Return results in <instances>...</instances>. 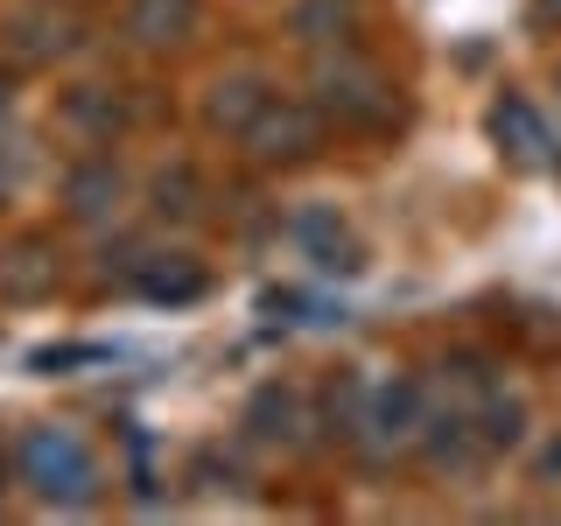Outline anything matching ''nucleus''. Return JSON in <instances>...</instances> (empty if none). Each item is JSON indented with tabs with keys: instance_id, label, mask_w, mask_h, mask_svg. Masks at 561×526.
Instances as JSON below:
<instances>
[{
	"instance_id": "14",
	"label": "nucleus",
	"mask_w": 561,
	"mask_h": 526,
	"mask_svg": "<svg viewBox=\"0 0 561 526\" xmlns=\"http://www.w3.org/2000/svg\"><path fill=\"white\" fill-rule=\"evenodd\" d=\"M267 99H274V92H267V78H253V70H232V78L210 84L204 119H210V127H225V134H239V127H245V119H253Z\"/></svg>"
},
{
	"instance_id": "12",
	"label": "nucleus",
	"mask_w": 561,
	"mask_h": 526,
	"mask_svg": "<svg viewBox=\"0 0 561 526\" xmlns=\"http://www.w3.org/2000/svg\"><path fill=\"white\" fill-rule=\"evenodd\" d=\"M288 35L302 49H337L358 35V0H295L288 8Z\"/></svg>"
},
{
	"instance_id": "16",
	"label": "nucleus",
	"mask_w": 561,
	"mask_h": 526,
	"mask_svg": "<svg viewBox=\"0 0 561 526\" xmlns=\"http://www.w3.org/2000/svg\"><path fill=\"white\" fill-rule=\"evenodd\" d=\"M148 197H154V210H162V218H169V210H175V218H197V210H204V183H197V169L175 162V169L154 175Z\"/></svg>"
},
{
	"instance_id": "17",
	"label": "nucleus",
	"mask_w": 561,
	"mask_h": 526,
	"mask_svg": "<svg viewBox=\"0 0 561 526\" xmlns=\"http://www.w3.org/2000/svg\"><path fill=\"white\" fill-rule=\"evenodd\" d=\"M519 435H526V408H519V400H491V408H484V428H478V443H484V449H513Z\"/></svg>"
},
{
	"instance_id": "15",
	"label": "nucleus",
	"mask_w": 561,
	"mask_h": 526,
	"mask_svg": "<svg viewBox=\"0 0 561 526\" xmlns=\"http://www.w3.org/2000/svg\"><path fill=\"white\" fill-rule=\"evenodd\" d=\"M245 428L260 443H302V393L295 386H260L253 408H245Z\"/></svg>"
},
{
	"instance_id": "3",
	"label": "nucleus",
	"mask_w": 561,
	"mask_h": 526,
	"mask_svg": "<svg viewBox=\"0 0 561 526\" xmlns=\"http://www.w3.org/2000/svg\"><path fill=\"white\" fill-rule=\"evenodd\" d=\"M239 148L253 169H302L323 155V113L309 99H267L239 127Z\"/></svg>"
},
{
	"instance_id": "13",
	"label": "nucleus",
	"mask_w": 561,
	"mask_h": 526,
	"mask_svg": "<svg viewBox=\"0 0 561 526\" xmlns=\"http://www.w3.org/2000/svg\"><path fill=\"white\" fill-rule=\"evenodd\" d=\"M57 119L78 140H92V148H105L119 127H127V113H119V99L105 92V84H78V92H64V105H57Z\"/></svg>"
},
{
	"instance_id": "11",
	"label": "nucleus",
	"mask_w": 561,
	"mask_h": 526,
	"mask_svg": "<svg viewBox=\"0 0 561 526\" xmlns=\"http://www.w3.org/2000/svg\"><path fill=\"white\" fill-rule=\"evenodd\" d=\"M134 288L148 295V302H197L210 288V274L190 253H154V260H134Z\"/></svg>"
},
{
	"instance_id": "9",
	"label": "nucleus",
	"mask_w": 561,
	"mask_h": 526,
	"mask_svg": "<svg viewBox=\"0 0 561 526\" xmlns=\"http://www.w3.org/2000/svg\"><path fill=\"white\" fill-rule=\"evenodd\" d=\"M119 204H127V175H119L113 155H84V162H70V175H64V210L78 225H113Z\"/></svg>"
},
{
	"instance_id": "5",
	"label": "nucleus",
	"mask_w": 561,
	"mask_h": 526,
	"mask_svg": "<svg viewBox=\"0 0 561 526\" xmlns=\"http://www.w3.org/2000/svg\"><path fill=\"white\" fill-rule=\"evenodd\" d=\"M78 43H84V22L64 0H28V8H14L8 22H0V49H8L14 64H57Z\"/></svg>"
},
{
	"instance_id": "6",
	"label": "nucleus",
	"mask_w": 561,
	"mask_h": 526,
	"mask_svg": "<svg viewBox=\"0 0 561 526\" xmlns=\"http://www.w3.org/2000/svg\"><path fill=\"white\" fill-rule=\"evenodd\" d=\"M491 140H499V155L513 169H561V148H554V127L540 119L534 99L505 92L499 105H491Z\"/></svg>"
},
{
	"instance_id": "4",
	"label": "nucleus",
	"mask_w": 561,
	"mask_h": 526,
	"mask_svg": "<svg viewBox=\"0 0 561 526\" xmlns=\"http://www.w3.org/2000/svg\"><path fill=\"white\" fill-rule=\"evenodd\" d=\"M421 428H428V408H421V386L414 379H386L365 393V408H358V443L373 449V456H393V449H414L421 443Z\"/></svg>"
},
{
	"instance_id": "19",
	"label": "nucleus",
	"mask_w": 561,
	"mask_h": 526,
	"mask_svg": "<svg viewBox=\"0 0 561 526\" xmlns=\"http://www.w3.org/2000/svg\"><path fill=\"white\" fill-rule=\"evenodd\" d=\"M8 190H14V169H8V155H0V204H8Z\"/></svg>"
},
{
	"instance_id": "18",
	"label": "nucleus",
	"mask_w": 561,
	"mask_h": 526,
	"mask_svg": "<svg viewBox=\"0 0 561 526\" xmlns=\"http://www.w3.org/2000/svg\"><path fill=\"white\" fill-rule=\"evenodd\" d=\"M534 22L540 28H561V0H534Z\"/></svg>"
},
{
	"instance_id": "8",
	"label": "nucleus",
	"mask_w": 561,
	"mask_h": 526,
	"mask_svg": "<svg viewBox=\"0 0 561 526\" xmlns=\"http://www.w3.org/2000/svg\"><path fill=\"white\" fill-rule=\"evenodd\" d=\"M119 28H127L134 49H148V57H169V49H183L190 35L204 28V0H127Z\"/></svg>"
},
{
	"instance_id": "1",
	"label": "nucleus",
	"mask_w": 561,
	"mask_h": 526,
	"mask_svg": "<svg viewBox=\"0 0 561 526\" xmlns=\"http://www.w3.org/2000/svg\"><path fill=\"white\" fill-rule=\"evenodd\" d=\"M309 92H316L309 105H316L323 119H337V127H365V134H379V127H393V119H400V84L386 78V64L358 57L351 43L316 49Z\"/></svg>"
},
{
	"instance_id": "7",
	"label": "nucleus",
	"mask_w": 561,
	"mask_h": 526,
	"mask_svg": "<svg viewBox=\"0 0 561 526\" xmlns=\"http://www.w3.org/2000/svg\"><path fill=\"white\" fill-rule=\"evenodd\" d=\"M288 232H295V245H302V253H309L323 274H344V281L365 274V245H358V232H351V225H344L330 204H302V210L288 218Z\"/></svg>"
},
{
	"instance_id": "21",
	"label": "nucleus",
	"mask_w": 561,
	"mask_h": 526,
	"mask_svg": "<svg viewBox=\"0 0 561 526\" xmlns=\"http://www.w3.org/2000/svg\"><path fill=\"white\" fill-rule=\"evenodd\" d=\"M8 99H14V92H8V78H0V119H8Z\"/></svg>"
},
{
	"instance_id": "20",
	"label": "nucleus",
	"mask_w": 561,
	"mask_h": 526,
	"mask_svg": "<svg viewBox=\"0 0 561 526\" xmlns=\"http://www.w3.org/2000/svg\"><path fill=\"white\" fill-rule=\"evenodd\" d=\"M548 478H561V443H554V449H548Z\"/></svg>"
},
{
	"instance_id": "2",
	"label": "nucleus",
	"mask_w": 561,
	"mask_h": 526,
	"mask_svg": "<svg viewBox=\"0 0 561 526\" xmlns=\"http://www.w3.org/2000/svg\"><path fill=\"white\" fill-rule=\"evenodd\" d=\"M14 464H22V484L35 491V499H43V505H64V513H78V505H92L99 491H105V470H99L92 443H84L78 428H57V421L22 435Z\"/></svg>"
},
{
	"instance_id": "10",
	"label": "nucleus",
	"mask_w": 561,
	"mask_h": 526,
	"mask_svg": "<svg viewBox=\"0 0 561 526\" xmlns=\"http://www.w3.org/2000/svg\"><path fill=\"white\" fill-rule=\"evenodd\" d=\"M57 288V245L49 239H14L0 253V295L8 302H43Z\"/></svg>"
}]
</instances>
